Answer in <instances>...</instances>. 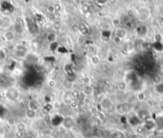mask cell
I'll list each match as a JSON object with an SVG mask.
<instances>
[{"instance_id": "cb8c5ba5", "label": "cell", "mask_w": 163, "mask_h": 138, "mask_svg": "<svg viewBox=\"0 0 163 138\" xmlns=\"http://www.w3.org/2000/svg\"><path fill=\"white\" fill-rule=\"evenodd\" d=\"M23 138H37V137H36V136H34L33 134H31V133H26L25 135H24L23 137Z\"/></svg>"}, {"instance_id": "f546056e", "label": "cell", "mask_w": 163, "mask_h": 138, "mask_svg": "<svg viewBox=\"0 0 163 138\" xmlns=\"http://www.w3.org/2000/svg\"><path fill=\"white\" fill-rule=\"evenodd\" d=\"M162 16H163V14H162Z\"/></svg>"}, {"instance_id": "5b68a950", "label": "cell", "mask_w": 163, "mask_h": 138, "mask_svg": "<svg viewBox=\"0 0 163 138\" xmlns=\"http://www.w3.org/2000/svg\"><path fill=\"white\" fill-rule=\"evenodd\" d=\"M151 80H152L153 84H154L155 86H157V85H159V84H162V83H163V77L161 76V75H160V74L156 73V74H154V75H153Z\"/></svg>"}, {"instance_id": "4316f807", "label": "cell", "mask_w": 163, "mask_h": 138, "mask_svg": "<svg viewBox=\"0 0 163 138\" xmlns=\"http://www.w3.org/2000/svg\"><path fill=\"white\" fill-rule=\"evenodd\" d=\"M130 138H140V135L137 133H132L130 135Z\"/></svg>"}, {"instance_id": "9c48e42d", "label": "cell", "mask_w": 163, "mask_h": 138, "mask_svg": "<svg viewBox=\"0 0 163 138\" xmlns=\"http://www.w3.org/2000/svg\"><path fill=\"white\" fill-rule=\"evenodd\" d=\"M36 116H37V111L29 109V108H27V110L26 111V117L29 120H33V119L35 118Z\"/></svg>"}, {"instance_id": "7a4b0ae2", "label": "cell", "mask_w": 163, "mask_h": 138, "mask_svg": "<svg viewBox=\"0 0 163 138\" xmlns=\"http://www.w3.org/2000/svg\"><path fill=\"white\" fill-rule=\"evenodd\" d=\"M15 54L18 57H25L27 54V48L23 45H18L15 49Z\"/></svg>"}, {"instance_id": "5bb4252c", "label": "cell", "mask_w": 163, "mask_h": 138, "mask_svg": "<svg viewBox=\"0 0 163 138\" xmlns=\"http://www.w3.org/2000/svg\"><path fill=\"white\" fill-rule=\"evenodd\" d=\"M14 36H15V35L11 30H8V31H7L4 34V37H5V39L7 41H12V40H14Z\"/></svg>"}, {"instance_id": "30bf717a", "label": "cell", "mask_w": 163, "mask_h": 138, "mask_svg": "<svg viewBox=\"0 0 163 138\" xmlns=\"http://www.w3.org/2000/svg\"><path fill=\"white\" fill-rule=\"evenodd\" d=\"M16 131L23 132V133H27V125L24 124L23 122H19L16 124Z\"/></svg>"}, {"instance_id": "7402d4cb", "label": "cell", "mask_w": 163, "mask_h": 138, "mask_svg": "<svg viewBox=\"0 0 163 138\" xmlns=\"http://www.w3.org/2000/svg\"><path fill=\"white\" fill-rule=\"evenodd\" d=\"M7 124L11 126H14V125H16L17 123L14 118H10L8 119V120H7Z\"/></svg>"}, {"instance_id": "4fadbf2b", "label": "cell", "mask_w": 163, "mask_h": 138, "mask_svg": "<svg viewBox=\"0 0 163 138\" xmlns=\"http://www.w3.org/2000/svg\"><path fill=\"white\" fill-rule=\"evenodd\" d=\"M136 100L138 102H143L145 100V94L143 91H138L136 95Z\"/></svg>"}, {"instance_id": "e0dca14e", "label": "cell", "mask_w": 163, "mask_h": 138, "mask_svg": "<svg viewBox=\"0 0 163 138\" xmlns=\"http://www.w3.org/2000/svg\"><path fill=\"white\" fill-rule=\"evenodd\" d=\"M79 31L83 35H87L88 34V27L85 25L84 24H81L79 26Z\"/></svg>"}, {"instance_id": "9a60e30c", "label": "cell", "mask_w": 163, "mask_h": 138, "mask_svg": "<svg viewBox=\"0 0 163 138\" xmlns=\"http://www.w3.org/2000/svg\"><path fill=\"white\" fill-rule=\"evenodd\" d=\"M28 108L29 109L37 111V110L38 109V103L34 101H30L28 103Z\"/></svg>"}, {"instance_id": "d4e9b609", "label": "cell", "mask_w": 163, "mask_h": 138, "mask_svg": "<svg viewBox=\"0 0 163 138\" xmlns=\"http://www.w3.org/2000/svg\"><path fill=\"white\" fill-rule=\"evenodd\" d=\"M103 37H110V32L109 30H106L103 31V34H102Z\"/></svg>"}, {"instance_id": "2e32d148", "label": "cell", "mask_w": 163, "mask_h": 138, "mask_svg": "<svg viewBox=\"0 0 163 138\" xmlns=\"http://www.w3.org/2000/svg\"><path fill=\"white\" fill-rule=\"evenodd\" d=\"M62 105H63V102L60 101H54V103L52 104L53 109L54 110H59L62 108Z\"/></svg>"}, {"instance_id": "ffe728a7", "label": "cell", "mask_w": 163, "mask_h": 138, "mask_svg": "<svg viewBox=\"0 0 163 138\" xmlns=\"http://www.w3.org/2000/svg\"><path fill=\"white\" fill-rule=\"evenodd\" d=\"M70 93H71L73 99L78 98L79 97V95H80V93H79V91L78 90H72V91H70Z\"/></svg>"}, {"instance_id": "44dd1931", "label": "cell", "mask_w": 163, "mask_h": 138, "mask_svg": "<svg viewBox=\"0 0 163 138\" xmlns=\"http://www.w3.org/2000/svg\"><path fill=\"white\" fill-rule=\"evenodd\" d=\"M82 80H83V83L85 84V85H86V86H87V85H89V84H90V77H89V76H84Z\"/></svg>"}, {"instance_id": "d6986e66", "label": "cell", "mask_w": 163, "mask_h": 138, "mask_svg": "<svg viewBox=\"0 0 163 138\" xmlns=\"http://www.w3.org/2000/svg\"><path fill=\"white\" fill-rule=\"evenodd\" d=\"M69 105H70V108H72V109H77L79 108V102L76 101L75 99H73Z\"/></svg>"}, {"instance_id": "277c9868", "label": "cell", "mask_w": 163, "mask_h": 138, "mask_svg": "<svg viewBox=\"0 0 163 138\" xmlns=\"http://www.w3.org/2000/svg\"><path fill=\"white\" fill-rule=\"evenodd\" d=\"M73 100V97H72L71 93H70V91H65L63 92V97H62V102L65 104H70V103L71 102V101Z\"/></svg>"}, {"instance_id": "8fae6325", "label": "cell", "mask_w": 163, "mask_h": 138, "mask_svg": "<svg viewBox=\"0 0 163 138\" xmlns=\"http://www.w3.org/2000/svg\"><path fill=\"white\" fill-rule=\"evenodd\" d=\"M56 40H57V36H56L55 33L54 32H50L47 34V40L50 43H55Z\"/></svg>"}, {"instance_id": "6da1fadb", "label": "cell", "mask_w": 163, "mask_h": 138, "mask_svg": "<svg viewBox=\"0 0 163 138\" xmlns=\"http://www.w3.org/2000/svg\"><path fill=\"white\" fill-rule=\"evenodd\" d=\"M27 26L29 30H30V32L32 33V34H35V33L38 32V24L33 20L30 19H27Z\"/></svg>"}, {"instance_id": "83f0119b", "label": "cell", "mask_w": 163, "mask_h": 138, "mask_svg": "<svg viewBox=\"0 0 163 138\" xmlns=\"http://www.w3.org/2000/svg\"><path fill=\"white\" fill-rule=\"evenodd\" d=\"M107 0H98V2L99 3H105L106 2Z\"/></svg>"}, {"instance_id": "ba28073f", "label": "cell", "mask_w": 163, "mask_h": 138, "mask_svg": "<svg viewBox=\"0 0 163 138\" xmlns=\"http://www.w3.org/2000/svg\"><path fill=\"white\" fill-rule=\"evenodd\" d=\"M110 138H125V134L122 131H115L110 133Z\"/></svg>"}, {"instance_id": "ac0fdd59", "label": "cell", "mask_w": 163, "mask_h": 138, "mask_svg": "<svg viewBox=\"0 0 163 138\" xmlns=\"http://www.w3.org/2000/svg\"><path fill=\"white\" fill-rule=\"evenodd\" d=\"M47 84L48 88H54L56 87V85H57V82H56V80H54V79H50L47 80Z\"/></svg>"}, {"instance_id": "f1b7e54d", "label": "cell", "mask_w": 163, "mask_h": 138, "mask_svg": "<svg viewBox=\"0 0 163 138\" xmlns=\"http://www.w3.org/2000/svg\"><path fill=\"white\" fill-rule=\"evenodd\" d=\"M38 138H50V137H48V136H40V137H38Z\"/></svg>"}, {"instance_id": "603a6c76", "label": "cell", "mask_w": 163, "mask_h": 138, "mask_svg": "<svg viewBox=\"0 0 163 138\" xmlns=\"http://www.w3.org/2000/svg\"><path fill=\"white\" fill-rule=\"evenodd\" d=\"M47 11H48L50 14H54V11H56L55 7H54V6H49L48 8H47Z\"/></svg>"}, {"instance_id": "8992f818", "label": "cell", "mask_w": 163, "mask_h": 138, "mask_svg": "<svg viewBox=\"0 0 163 138\" xmlns=\"http://www.w3.org/2000/svg\"><path fill=\"white\" fill-rule=\"evenodd\" d=\"M14 31H15V33H17L18 35L23 34L24 27H23V25L21 23H18V22H17L16 24H14Z\"/></svg>"}, {"instance_id": "7c38bea8", "label": "cell", "mask_w": 163, "mask_h": 138, "mask_svg": "<svg viewBox=\"0 0 163 138\" xmlns=\"http://www.w3.org/2000/svg\"><path fill=\"white\" fill-rule=\"evenodd\" d=\"M118 89L119 91H125V90L127 89V83L125 82V80H122V81H119L118 83Z\"/></svg>"}, {"instance_id": "52a82bcc", "label": "cell", "mask_w": 163, "mask_h": 138, "mask_svg": "<svg viewBox=\"0 0 163 138\" xmlns=\"http://www.w3.org/2000/svg\"><path fill=\"white\" fill-rule=\"evenodd\" d=\"M90 61L92 65H94V66H98V65L101 63V58L99 55L95 54V55H93V56H91V57H90Z\"/></svg>"}, {"instance_id": "3957f363", "label": "cell", "mask_w": 163, "mask_h": 138, "mask_svg": "<svg viewBox=\"0 0 163 138\" xmlns=\"http://www.w3.org/2000/svg\"><path fill=\"white\" fill-rule=\"evenodd\" d=\"M74 124V119L72 118L71 117H66V118H63L62 125H63L65 129H71V128L73 127Z\"/></svg>"}, {"instance_id": "484cf974", "label": "cell", "mask_w": 163, "mask_h": 138, "mask_svg": "<svg viewBox=\"0 0 163 138\" xmlns=\"http://www.w3.org/2000/svg\"><path fill=\"white\" fill-rule=\"evenodd\" d=\"M85 42V40L84 38L83 37V36H80V37L79 38V44H83Z\"/></svg>"}]
</instances>
